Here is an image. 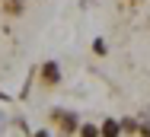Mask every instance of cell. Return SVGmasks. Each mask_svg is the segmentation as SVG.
<instances>
[{"label": "cell", "instance_id": "9c48e42d", "mask_svg": "<svg viewBox=\"0 0 150 137\" xmlns=\"http://www.w3.org/2000/svg\"><path fill=\"white\" fill-rule=\"evenodd\" d=\"M125 3H137V0H125Z\"/></svg>", "mask_w": 150, "mask_h": 137}, {"label": "cell", "instance_id": "30bf717a", "mask_svg": "<svg viewBox=\"0 0 150 137\" xmlns=\"http://www.w3.org/2000/svg\"><path fill=\"white\" fill-rule=\"evenodd\" d=\"M0 99H6V96H3V93H0Z\"/></svg>", "mask_w": 150, "mask_h": 137}, {"label": "cell", "instance_id": "277c9868", "mask_svg": "<svg viewBox=\"0 0 150 137\" xmlns=\"http://www.w3.org/2000/svg\"><path fill=\"white\" fill-rule=\"evenodd\" d=\"M99 137H121V121L118 118H102L99 121Z\"/></svg>", "mask_w": 150, "mask_h": 137}, {"label": "cell", "instance_id": "7a4b0ae2", "mask_svg": "<svg viewBox=\"0 0 150 137\" xmlns=\"http://www.w3.org/2000/svg\"><path fill=\"white\" fill-rule=\"evenodd\" d=\"M35 80H38V89H42V93H51V89H58V86H61L64 70H61L58 61H42V67H38Z\"/></svg>", "mask_w": 150, "mask_h": 137}, {"label": "cell", "instance_id": "8992f818", "mask_svg": "<svg viewBox=\"0 0 150 137\" xmlns=\"http://www.w3.org/2000/svg\"><path fill=\"white\" fill-rule=\"evenodd\" d=\"M121 134L137 137V121H131V118H121Z\"/></svg>", "mask_w": 150, "mask_h": 137}, {"label": "cell", "instance_id": "3957f363", "mask_svg": "<svg viewBox=\"0 0 150 137\" xmlns=\"http://www.w3.org/2000/svg\"><path fill=\"white\" fill-rule=\"evenodd\" d=\"M0 13L6 19H19L26 13V0H0Z\"/></svg>", "mask_w": 150, "mask_h": 137}, {"label": "cell", "instance_id": "5b68a950", "mask_svg": "<svg viewBox=\"0 0 150 137\" xmlns=\"http://www.w3.org/2000/svg\"><path fill=\"white\" fill-rule=\"evenodd\" d=\"M74 137H99V124H93V121H80V128H77V134Z\"/></svg>", "mask_w": 150, "mask_h": 137}, {"label": "cell", "instance_id": "6da1fadb", "mask_svg": "<svg viewBox=\"0 0 150 137\" xmlns=\"http://www.w3.org/2000/svg\"><path fill=\"white\" fill-rule=\"evenodd\" d=\"M48 118H51V128H54V134L58 137H74L77 134V128H80V115L74 109H51L48 112Z\"/></svg>", "mask_w": 150, "mask_h": 137}, {"label": "cell", "instance_id": "ba28073f", "mask_svg": "<svg viewBox=\"0 0 150 137\" xmlns=\"http://www.w3.org/2000/svg\"><path fill=\"white\" fill-rule=\"evenodd\" d=\"M32 137H51V131H35Z\"/></svg>", "mask_w": 150, "mask_h": 137}, {"label": "cell", "instance_id": "52a82bcc", "mask_svg": "<svg viewBox=\"0 0 150 137\" xmlns=\"http://www.w3.org/2000/svg\"><path fill=\"white\" fill-rule=\"evenodd\" d=\"M93 51L102 57V54H105V42H102V38H96V42H93Z\"/></svg>", "mask_w": 150, "mask_h": 137}]
</instances>
